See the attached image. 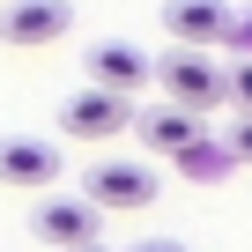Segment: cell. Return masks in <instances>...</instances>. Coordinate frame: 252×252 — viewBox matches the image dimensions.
<instances>
[{
    "label": "cell",
    "instance_id": "obj_1",
    "mask_svg": "<svg viewBox=\"0 0 252 252\" xmlns=\"http://www.w3.org/2000/svg\"><path fill=\"white\" fill-rule=\"evenodd\" d=\"M149 74H156V82H163V96H171L178 111H193V119H208V111L222 104V67H215L208 52L171 45L163 60H149Z\"/></svg>",
    "mask_w": 252,
    "mask_h": 252
},
{
    "label": "cell",
    "instance_id": "obj_2",
    "mask_svg": "<svg viewBox=\"0 0 252 252\" xmlns=\"http://www.w3.org/2000/svg\"><path fill=\"white\" fill-rule=\"evenodd\" d=\"M163 186H156V171L149 163H89V178H82V200L96 208V215H134V208H149Z\"/></svg>",
    "mask_w": 252,
    "mask_h": 252
},
{
    "label": "cell",
    "instance_id": "obj_3",
    "mask_svg": "<svg viewBox=\"0 0 252 252\" xmlns=\"http://www.w3.org/2000/svg\"><path fill=\"white\" fill-rule=\"evenodd\" d=\"M30 230L45 237V245H60V252H82V245H104V215L82 200V193H45L37 208H30Z\"/></svg>",
    "mask_w": 252,
    "mask_h": 252
},
{
    "label": "cell",
    "instance_id": "obj_4",
    "mask_svg": "<svg viewBox=\"0 0 252 252\" xmlns=\"http://www.w3.org/2000/svg\"><path fill=\"white\" fill-rule=\"evenodd\" d=\"M60 126H67V141H111V134H134V104L104 89H74L60 104Z\"/></svg>",
    "mask_w": 252,
    "mask_h": 252
},
{
    "label": "cell",
    "instance_id": "obj_5",
    "mask_svg": "<svg viewBox=\"0 0 252 252\" xmlns=\"http://www.w3.org/2000/svg\"><path fill=\"white\" fill-rule=\"evenodd\" d=\"M67 30H74V8H67V0H15V8H0V37L23 45V52L60 45Z\"/></svg>",
    "mask_w": 252,
    "mask_h": 252
},
{
    "label": "cell",
    "instance_id": "obj_6",
    "mask_svg": "<svg viewBox=\"0 0 252 252\" xmlns=\"http://www.w3.org/2000/svg\"><path fill=\"white\" fill-rule=\"evenodd\" d=\"M230 8L222 0H163V30H171V45H186V52H208V45H230Z\"/></svg>",
    "mask_w": 252,
    "mask_h": 252
},
{
    "label": "cell",
    "instance_id": "obj_7",
    "mask_svg": "<svg viewBox=\"0 0 252 252\" xmlns=\"http://www.w3.org/2000/svg\"><path fill=\"white\" fill-rule=\"evenodd\" d=\"M89 89H104V96H134V89H149V52L141 45H126V37H104V45H89Z\"/></svg>",
    "mask_w": 252,
    "mask_h": 252
},
{
    "label": "cell",
    "instance_id": "obj_8",
    "mask_svg": "<svg viewBox=\"0 0 252 252\" xmlns=\"http://www.w3.org/2000/svg\"><path fill=\"white\" fill-rule=\"evenodd\" d=\"M52 178H60V141L0 134V186H52Z\"/></svg>",
    "mask_w": 252,
    "mask_h": 252
},
{
    "label": "cell",
    "instance_id": "obj_9",
    "mask_svg": "<svg viewBox=\"0 0 252 252\" xmlns=\"http://www.w3.org/2000/svg\"><path fill=\"white\" fill-rule=\"evenodd\" d=\"M134 134H141V141H149L156 156H178L186 141H200V134H208V126H200L193 111H178V104H163V111H149V119H134Z\"/></svg>",
    "mask_w": 252,
    "mask_h": 252
},
{
    "label": "cell",
    "instance_id": "obj_10",
    "mask_svg": "<svg viewBox=\"0 0 252 252\" xmlns=\"http://www.w3.org/2000/svg\"><path fill=\"white\" fill-rule=\"evenodd\" d=\"M171 163H178V178H200V186H215V178H230V149H215L208 134H200V141H186V149H178Z\"/></svg>",
    "mask_w": 252,
    "mask_h": 252
},
{
    "label": "cell",
    "instance_id": "obj_11",
    "mask_svg": "<svg viewBox=\"0 0 252 252\" xmlns=\"http://www.w3.org/2000/svg\"><path fill=\"white\" fill-rule=\"evenodd\" d=\"M222 104L252 111V60H230V67H222Z\"/></svg>",
    "mask_w": 252,
    "mask_h": 252
},
{
    "label": "cell",
    "instance_id": "obj_12",
    "mask_svg": "<svg viewBox=\"0 0 252 252\" xmlns=\"http://www.w3.org/2000/svg\"><path fill=\"white\" fill-rule=\"evenodd\" d=\"M230 163H252V111H237V126H230Z\"/></svg>",
    "mask_w": 252,
    "mask_h": 252
},
{
    "label": "cell",
    "instance_id": "obj_13",
    "mask_svg": "<svg viewBox=\"0 0 252 252\" xmlns=\"http://www.w3.org/2000/svg\"><path fill=\"white\" fill-rule=\"evenodd\" d=\"M126 252H186L178 237H149V245H126Z\"/></svg>",
    "mask_w": 252,
    "mask_h": 252
},
{
    "label": "cell",
    "instance_id": "obj_14",
    "mask_svg": "<svg viewBox=\"0 0 252 252\" xmlns=\"http://www.w3.org/2000/svg\"><path fill=\"white\" fill-rule=\"evenodd\" d=\"M82 252H104V245H82Z\"/></svg>",
    "mask_w": 252,
    "mask_h": 252
}]
</instances>
